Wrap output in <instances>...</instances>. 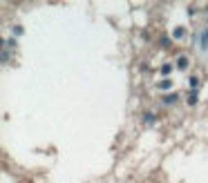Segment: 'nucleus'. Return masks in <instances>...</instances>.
Listing matches in <instances>:
<instances>
[{"instance_id": "nucleus-4", "label": "nucleus", "mask_w": 208, "mask_h": 183, "mask_svg": "<svg viewBox=\"0 0 208 183\" xmlns=\"http://www.w3.org/2000/svg\"><path fill=\"white\" fill-rule=\"evenodd\" d=\"M177 101V94H166L163 96V103H175Z\"/></svg>"}, {"instance_id": "nucleus-1", "label": "nucleus", "mask_w": 208, "mask_h": 183, "mask_svg": "<svg viewBox=\"0 0 208 183\" xmlns=\"http://www.w3.org/2000/svg\"><path fill=\"white\" fill-rule=\"evenodd\" d=\"M177 67H179V69H186V67H188V58H186V56H179V58H177Z\"/></svg>"}, {"instance_id": "nucleus-5", "label": "nucleus", "mask_w": 208, "mask_h": 183, "mask_svg": "<svg viewBox=\"0 0 208 183\" xmlns=\"http://www.w3.org/2000/svg\"><path fill=\"white\" fill-rule=\"evenodd\" d=\"M197 101V89H193V94H188V103H195Z\"/></svg>"}, {"instance_id": "nucleus-3", "label": "nucleus", "mask_w": 208, "mask_h": 183, "mask_svg": "<svg viewBox=\"0 0 208 183\" xmlns=\"http://www.w3.org/2000/svg\"><path fill=\"white\" fill-rule=\"evenodd\" d=\"M161 74H163V76H168V74H172V65H170V63H166V65L161 67Z\"/></svg>"}, {"instance_id": "nucleus-2", "label": "nucleus", "mask_w": 208, "mask_h": 183, "mask_svg": "<svg viewBox=\"0 0 208 183\" xmlns=\"http://www.w3.org/2000/svg\"><path fill=\"white\" fill-rule=\"evenodd\" d=\"M202 49H208V27L204 29V34H202Z\"/></svg>"}, {"instance_id": "nucleus-6", "label": "nucleus", "mask_w": 208, "mask_h": 183, "mask_svg": "<svg viewBox=\"0 0 208 183\" xmlns=\"http://www.w3.org/2000/svg\"><path fill=\"white\" fill-rule=\"evenodd\" d=\"M197 85H199V78H197V76H190V87H197Z\"/></svg>"}]
</instances>
